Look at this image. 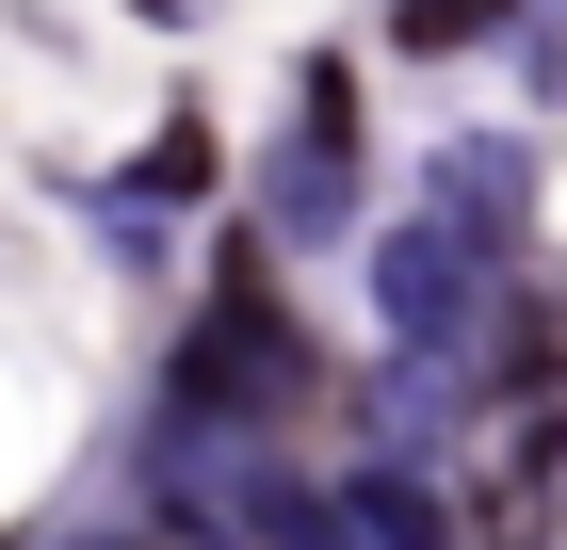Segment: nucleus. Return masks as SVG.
I'll list each match as a JSON object with an SVG mask.
<instances>
[{
  "label": "nucleus",
  "instance_id": "nucleus-1",
  "mask_svg": "<svg viewBox=\"0 0 567 550\" xmlns=\"http://www.w3.org/2000/svg\"><path fill=\"white\" fill-rule=\"evenodd\" d=\"M308 405H324V340H308L276 243H260V227H227L212 308H195V324H178V356H163V437H212V454H292Z\"/></svg>",
  "mask_w": 567,
  "mask_h": 550
},
{
  "label": "nucleus",
  "instance_id": "nucleus-2",
  "mask_svg": "<svg viewBox=\"0 0 567 550\" xmlns=\"http://www.w3.org/2000/svg\"><path fill=\"white\" fill-rule=\"evenodd\" d=\"M357 195H373V114H357V49H308L292 65V129H276L260 195H244V227H260L276 259H324L357 227Z\"/></svg>",
  "mask_w": 567,
  "mask_h": 550
},
{
  "label": "nucleus",
  "instance_id": "nucleus-3",
  "mask_svg": "<svg viewBox=\"0 0 567 550\" xmlns=\"http://www.w3.org/2000/svg\"><path fill=\"white\" fill-rule=\"evenodd\" d=\"M535 178H551V163H535V129H454L405 211H437L454 243H486V259H535Z\"/></svg>",
  "mask_w": 567,
  "mask_h": 550
},
{
  "label": "nucleus",
  "instance_id": "nucleus-4",
  "mask_svg": "<svg viewBox=\"0 0 567 550\" xmlns=\"http://www.w3.org/2000/svg\"><path fill=\"white\" fill-rule=\"evenodd\" d=\"M212 195H227V129H212V97H178V114L146 129L131 178H82L97 227H163V243H178V211H212Z\"/></svg>",
  "mask_w": 567,
  "mask_h": 550
},
{
  "label": "nucleus",
  "instance_id": "nucleus-5",
  "mask_svg": "<svg viewBox=\"0 0 567 550\" xmlns=\"http://www.w3.org/2000/svg\"><path fill=\"white\" fill-rule=\"evenodd\" d=\"M324 486H341L357 550H486V535H471V502H454L437 469H390V454H341V469H324Z\"/></svg>",
  "mask_w": 567,
  "mask_h": 550
},
{
  "label": "nucleus",
  "instance_id": "nucleus-6",
  "mask_svg": "<svg viewBox=\"0 0 567 550\" xmlns=\"http://www.w3.org/2000/svg\"><path fill=\"white\" fill-rule=\"evenodd\" d=\"M535 0H390V49L405 65H471V49H519Z\"/></svg>",
  "mask_w": 567,
  "mask_h": 550
},
{
  "label": "nucleus",
  "instance_id": "nucleus-7",
  "mask_svg": "<svg viewBox=\"0 0 567 550\" xmlns=\"http://www.w3.org/2000/svg\"><path fill=\"white\" fill-rule=\"evenodd\" d=\"M519 82H535V97H567V0H535V33H519Z\"/></svg>",
  "mask_w": 567,
  "mask_h": 550
},
{
  "label": "nucleus",
  "instance_id": "nucleus-8",
  "mask_svg": "<svg viewBox=\"0 0 567 550\" xmlns=\"http://www.w3.org/2000/svg\"><path fill=\"white\" fill-rule=\"evenodd\" d=\"M131 17H146V33H195V17H227V0H131Z\"/></svg>",
  "mask_w": 567,
  "mask_h": 550
}]
</instances>
